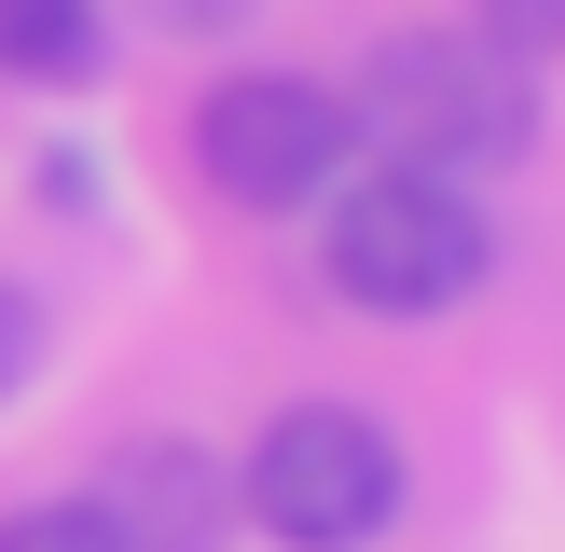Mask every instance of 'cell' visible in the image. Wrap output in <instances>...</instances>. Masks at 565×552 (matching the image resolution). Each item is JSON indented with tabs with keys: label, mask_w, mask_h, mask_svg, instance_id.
I'll return each mask as SVG.
<instances>
[{
	"label": "cell",
	"mask_w": 565,
	"mask_h": 552,
	"mask_svg": "<svg viewBox=\"0 0 565 552\" xmlns=\"http://www.w3.org/2000/svg\"><path fill=\"white\" fill-rule=\"evenodd\" d=\"M193 152H207V193H235V208H303V193L345 180L359 125H345V97L303 83V70H235L193 110Z\"/></svg>",
	"instance_id": "obj_4"
},
{
	"label": "cell",
	"mask_w": 565,
	"mask_h": 552,
	"mask_svg": "<svg viewBox=\"0 0 565 552\" xmlns=\"http://www.w3.org/2000/svg\"><path fill=\"white\" fill-rule=\"evenodd\" d=\"M345 125H373L428 180H483V166H524V138H539V70L469 28H401V42H373Z\"/></svg>",
	"instance_id": "obj_1"
},
{
	"label": "cell",
	"mask_w": 565,
	"mask_h": 552,
	"mask_svg": "<svg viewBox=\"0 0 565 552\" xmlns=\"http://www.w3.org/2000/svg\"><path fill=\"white\" fill-rule=\"evenodd\" d=\"M235 497H248V524L290 539V552H359V539H386V511H401V442H386L359 401H303V414H276V428L248 442Z\"/></svg>",
	"instance_id": "obj_3"
},
{
	"label": "cell",
	"mask_w": 565,
	"mask_h": 552,
	"mask_svg": "<svg viewBox=\"0 0 565 552\" xmlns=\"http://www.w3.org/2000/svg\"><path fill=\"white\" fill-rule=\"evenodd\" d=\"M28 359H42V318H28V290H0V401L28 386Z\"/></svg>",
	"instance_id": "obj_10"
},
{
	"label": "cell",
	"mask_w": 565,
	"mask_h": 552,
	"mask_svg": "<svg viewBox=\"0 0 565 552\" xmlns=\"http://www.w3.org/2000/svg\"><path fill=\"white\" fill-rule=\"evenodd\" d=\"M0 70L97 83V0H0Z\"/></svg>",
	"instance_id": "obj_6"
},
{
	"label": "cell",
	"mask_w": 565,
	"mask_h": 552,
	"mask_svg": "<svg viewBox=\"0 0 565 552\" xmlns=\"http://www.w3.org/2000/svg\"><path fill=\"white\" fill-rule=\"evenodd\" d=\"M138 14H152V28H180V42H221V28H248L263 0H138Z\"/></svg>",
	"instance_id": "obj_9"
},
{
	"label": "cell",
	"mask_w": 565,
	"mask_h": 552,
	"mask_svg": "<svg viewBox=\"0 0 565 552\" xmlns=\"http://www.w3.org/2000/svg\"><path fill=\"white\" fill-rule=\"evenodd\" d=\"M318 263H331V290L373 304V318H441V304L483 290L497 235H483V208H469L456 180H428V166H373V180L331 193V248H318Z\"/></svg>",
	"instance_id": "obj_2"
},
{
	"label": "cell",
	"mask_w": 565,
	"mask_h": 552,
	"mask_svg": "<svg viewBox=\"0 0 565 552\" xmlns=\"http://www.w3.org/2000/svg\"><path fill=\"white\" fill-rule=\"evenodd\" d=\"M0 552H125V539H110L97 497H55V511H14V524H0Z\"/></svg>",
	"instance_id": "obj_7"
},
{
	"label": "cell",
	"mask_w": 565,
	"mask_h": 552,
	"mask_svg": "<svg viewBox=\"0 0 565 552\" xmlns=\"http://www.w3.org/2000/svg\"><path fill=\"white\" fill-rule=\"evenodd\" d=\"M483 42L539 70V55H565V0H483Z\"/></svg>",
	"instance_id": "obj_8"
},
{
	"label": "cell",
	"mask_w": 565,
	"mask_h": 552,
	"mask_svg": "<svg viewBox=\"0 0 565 552\" xmlns=\"http://www.w3.org/2000/svg\"><path fill=\"white\" fill-rule=\"evenodd\" d=\"M110 539L125 552H221V511H235V484H221L193 442H152V456H125L110 469Z\"/></svg>",
	"instance_id": "obj_5"
}]
</instances>
